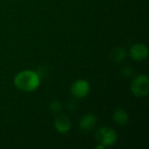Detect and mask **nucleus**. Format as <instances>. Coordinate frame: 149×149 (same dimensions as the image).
I'll return each instance as SVG.
<instances>
[{
	"label": "nucleus",
	"instance_id": "nucleus-5",
	"mask_svg": "<svg viewBox=\"0 0 149 149\" xmlns=\"http://www.w3.org/2000/svg\"><path fill=\"white\" fill-rule=\"evenodd\" d=\"M130 56L134 60L136 61H143L148 56V47L141 43L134 44L130 48Z\"/></svg>",
	"mask_w": 149,
	"mask_h": 149
},
{
	"label": "nucleus",
	"instance_id": "nucleus-2",
	"mask_svg": "<svg viewBox=\"0 0 149 149\" xmlns=\"http://www.w3.org/2000/svg\"><path fill=\"white\" fill-rule=\"evenodd\" d=\"M95 139L99 144L104 147H112L117 141V134L113 128L103 127L97 130Z\"/></svg>",
	"mask_w": 149,
	"mask_h": 149
},
{
	"label": "nucleus",
	"instance_id": "nucleus-11",
	"mask_svg": "<svg viewBox=\"0 0 149 149\" xmlns=\"http://www.w3.org/2000/svg\"><path fill=\"white\" fill-rule=\"evenodd\" d=\"M121 72L124 76L126 77H130L131 74L133 73V70L131 69V67L129 66H126V67H123L122 70H121Z\"/></svg>",
	"mask_w": 149,
	"mask_h": 149
},
{
	"label": "nucleus",
	"instance_id": "nucleus-3",
	"mask_svg": "<svg viewBox=\"0 0 149 149\" xmlns=\"http://www.w3.org/2000/svg\"><path fill=\"white\" fill-rule=\"evenodd\" d=\"M131 91L136 97L141 98L147 96L149 92L148 77L144 74L137 75L131 84Z\"/></svg>",
	"mask_w": 149,
	"mask_h": 149
},
{
	"label": "nucleus",
	"instance_id": "nucleus-12",
	"mask_svg": "<svg viewBox=\"0 0 149 149\" xmlns=\"http://www.w3.org/2000/svg\"><path fill=\"white\" fill-rule=\"evenodd\" d=\"M105 148H106V147H104V146H103V145H101V144H100L99 146H97V147H96V148H97V149H100V148L104 149Z\"/></svg>",
	"mask_w": 149,
	"mask_h": 149
},
{
	"label": "nucleus",
	"instance_id": "nucleus-6",
	"mask_svg": "<svg viewBox=\"0 0 149 149\" xmlns=\"http://www.w3.org/2000/svg\"><path fill=\"white\" fill-rule=\"evenodd\" d=\"M97 124V118L93 113L85 114L79 121V128L84 132L92 131Z\"/></svg>",
	"mask_w": 149,
	"mask_h": 149
},
{
	"label": "nucleus",
	"instance_id": "nucleus-8",
	"mask_svg": "<svg viewBox=\"0 0 149 149\" xmlns=\"http://www.w3.org/2000/svg\"><path fill=\"white\" fill-rule=\"evenodd\" d=\"M113 120L115 121V123H117L118 125L123 126L128 123L129 121V115L128 113L123 110V109H117L113 116Z\"/></svg>",
	"mask_w": 149,
	"mask_h": 149
},
{
	"label": "nucleus",
	"instance_id": "nucleus-4",
	"mask_svg": "<svg viewBox=\"0 0 149 149\" xmlns=\"http://www.w3.org/2000/svg\"><path fill=\"white\" fill-rule=\"evenodd\" d=\"M90 92L89 83L85 79L76 80L71 86V93L78 99L85 98Z\"/></svg>",
	"mask_w": 149,
	"mask_h": 149
},
{
	"label": "nucleus",
	"instance_id": "nucleus-7",
	"mask_svg": "<svg viewBox=\"0 0 149 149\" xmlns=\"http://www.w3.org/2000/svg\"><path fill=\"white\" fill-rule=\"evenodd\" d=\"M54 127L58 133L65 134L71 129V120L65 115H58L55 119Z\"/></svg>",
	"mask_w": 149,
	"mask_h": 149
},
{
	"label": "nucleus",
	"instance_id": "nucleus-10",
	"mask_svg": "<svg viewBox=\"0 0 149 149\" xmlns=\"http://www.w3.org/2000/svg\"><path fill=\"white\" fill-rule=\"evenodd\" d=\"M50 109L52 112H53L54 113H59L62 111V105L59 101L58 100H54L51 103L50 105Z\"/></svg>",
	"mask_w": 149,
	"mask_h": 149
},
{
	"label": "nucleus",
	"instance_id": "nucleus-1",
	"mask_svg": "<svg viewBox=\"0 0 149 149\" xmlns=\"http://www.w3.org/2000/svg\"><path fill=\"white\" fill-rule=\"evenodd\" d=\"M40 85V77L37 72L24 70L19 72L14 78V86L20 91L31 93L38 89Z\"/></svg>",
	"mask_w": 149,
	"mask_h": 149
},
{
	"label": "nucleus",
	"instance_id": "nucleus-9",
	"mask_svg": "<svg viewBox=\"0 0 149 149\" xmlns=\"http://www.w3.org/2000/svg\"><path fill=\"white\" fill-rule=\"evenodd\" d=\"M126 57H127V52L122 47H117L112 52V58L115 62H121L126 58Z\"/></svg>",
	"mask_w": 149,
	"mask_h": 149
}]
</instances>
